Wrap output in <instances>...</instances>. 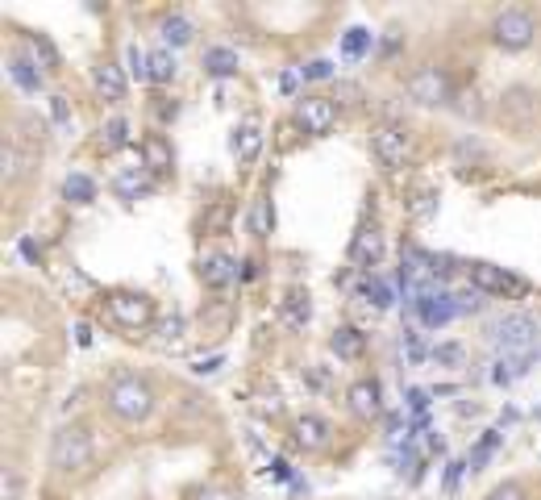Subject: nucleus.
Instances as JSON below:
<instances>
[{
    "label": "nucleus",
    "mask_w": 541,
    "mask_h": 500,
    "mask_svg": "<svg viewBox=\"0 0 541 500\" xmlns=\"http://www.w3.org/2000/svg\"><path fill=\"white\" fill-rule=\"evenodd\" d=\"M105 401L121 421H146L150 409H155V396H150V388H146L138 376H117L113 384H108Z\"/></svg>",
    "instance_id": "1"
},
{
    "label": "nucleus",
    "mask_w": 541,
    "mask_h": 500,
    "mask_svg": "<svg viewBox=\"0 0 541 500\" xmlns=\"http://www.w3.org/2000/svg\"><path fill=\"white\" fill-rule=\"evenodd\" d=\"M50 463L59 467V471H80V467L92 463V438H88V429L63 426L55 434V446H50Z\"/></svg>",
    "instance_id": "2"
},
{
    "label": "nucleus",
    "mask_w": 541,
    "mask_h": 500,
    "mask_svg": "<svg viewBox=\"0 0 541 500\" xmlns=\"http://www.w3.org/2000/svg\"><path fill=\"white\" fill-rule=\"evenodd\" d=\"M492 34L504 50H525L533 42V34H537V25H533V17L525 9H504L500 17H495Z\"/></svg>",
    "instance_id": "3"
},
{
    "label": "nucleus",
    "mask_w": 541,
    "mask_h": 500,
    "mask_svg": "<svg viewBox=\"0 0 541 500\" xmlns=\"http://www.w3.org/2000/svg\"><path fill=\"white\" fill-rule=\"evenodd\" d=\"M108 313H113V321L125 326V330H146L150 318H155L150 301L138 296V292H113V296H108Z\"/></svg>",
    "instance_id": "4"
},
{
    "label": "nucleus",
    "mask_w": 541,
    "mask_h": 500,
    "mask_svg": "<svg viewBox=\"0 0 541 500\" xmlns=\"http://www.w3.org/2000/svg\"><path fill=\"white\" fill-rule=\"evenodd\" d=\"M409 97L417 105H445L450 100V75L442 67H421L409 75Z\"/></svg>",
    "instance_id": "5"
},
{
    "label": "nucleus",
    "mask_w": 541,
    "mask_h": 500,
    "mask_svg": "<svg viewBox=\"0 0 541 500\" xmlns=\"http://www.w3.org/2000/svg\"><path fill=\"white\" fill-rule=\"evenodd\" d=\"M371 150L387 171H396V167H404V159H409V138H404V130H396V125H375Z\"/></svg>",
    "instance_id": "6"
},
{
    "label": "nucleus",
    "mask_w": 541,
    "mask_h": 500,
    "mask_svg": "<svg viewBox=\"0 0 541 500\" xmlns=\"http://www.w3.org/2000/svg\"><path fill=\"white\" fill-rule=\"evenodd\" d=\"M296 122L304 125V134L325 138L329 130H334V122H337L334 100H325V97H300V100H296Z\"/></svg>",
    "instance_id": "7"
},
{
    "label": "nucleus",
    "mask_w": 541,
    "mask_h": 500,
    "mask_svg": "<svg viewBox=\"0 0 541 500\" xmlns=\"http://www.w3.org/2000/svg\"><path fill=\"white\" fill-rule=\"evenodd\" d=\"M470 284H475L479 292H492V296H520L525 292V280L508 275V271L495 267V263H470Z\"/></svg>",
    "instance_id": "8"
},
{
    "label": "nucleus",
    "mask_w": 541,
    "mask_h": 500,
    "mask_svg": "<svg viewBox=\"0 0 541 500\" xmlns=\"http://www.w3.org/2000/svg\"><path fill=\"white\" fill-rule=\"evenodd\" d=\"M417 313H421L425 326H445V321L458 313L454 292H437V288H429V292L417 296Z\"/></svg>",
    "instance_id": "9"
},
{
    "label": "nucleus",
    "mask_w": 541,
    "mask_h": 500,
    "mask_svg": "<svg viewBox=\"0 0 541 500\" xmlns=\"http://www.w3.org/2000/svg\"><path fill=\"white\" fill-rule=\"evenodd\" d=\"M350 258L362 263V267H375V263L384 258V233L375 230V225L359 230V233H354V242H350Z\"/></svg>",
    "instance_id": "10"
},
{
    "label": "nucleus",
    "mask_w": 541,
    "mask_h": 500,
    "mask_svg": "<svg viewBox=\"0 0 541 500\" xmlns=\"http://www.w3.org/2000/svg\"><path fill=\"white\" fill-rule=\"evenodd\" d=\"M346 401L359 417H379L384 413V404H379V384H375V379H359V384L346 392Z\"/></svg>",
    "instance_id": "11"
},
{
    "label": "nucleus",
    "mask_w": 541,
    "mask_h": 500,
    "mask_svg": "<svg viewBox=\"0 0 541 500\" xmlns=\"http://www.w3.org/2000/svg\"><path fill=\"white\" fill-rule=\"evenodd\" d=\"M233 275H238V267H233V258L229 255H205L200 258V280H205L208 288H229Z\"/></svg>",
    "instance_id": "12"
},
{
    "label": "nucleus",
    "mask_w": 541,
    "mask_h": 500,
    "mask_svg": "<svg viewBox=\"0 0 541 500\" xmlns=\"http://www.w3.org/2000/svg\"><path fill=\"white\" fill-rule=\"evenodd\" d=\"M329 351H334L337 359H362V351H367V334L354 330V326H342V330H334V338H329Z\"/></svg>",
    "instance_id": "13"
},
{
    "label": "nucleus",
    "mask_w": 541,
    "mask_h": 500,
    "mask_svg": "<svg viewBox=\"0 0 541 500\" xmlns=\"http://www.w3.org/2000/svg\"><path fill=\"white\" fill-rule=\"evenodd\" d=\"M296 442H300L304 451H321L325 442H329V426H325L321 417L304 413L300 421H296Z\"/></svg>",
    "instance_id": "14"
},
{
    "label": "nucleus",
    "mask_w": 541,
    "mask_h": 500,
    "mask_svg": "<svg viewBox=\"0 0 541 500\" xmlns=\"http://www.w3.org/2000/svg\"><path fill=\"white\" fill-rule=\"evenodd\" d=\"M9 75H13V84L21 88V92H30V97L42 88V72H38V63L25 59V55H13V59H9Z\"/></svg>",
    "instance_id": "15"
},
{
    "label": "nucleus",
    "mask_w": 541,
    "mask_h": 500,
    "mask_svg": "<svg viewBox=\"0 0 541 500\" xmlns=\"http://www.w3.org/2000/svg\"><path fill=\"white\" fill-rule=\"evenodd\" d=\"M233 155H238V163L258 159V155H263V130H258V125H241V130H233Z\"/></svg>",
    "instance_id": "16"
},
{
    "label": "nucleus",
    "mask_w": 541,
    "mask_h": 500,
    "mask_svg": "<svg viewBox=\"0 0 541 500\" xmlns=\"http://www.w3.org/2000/svg\"><path fill=\"white\" fill-rule=\"evenodd\" d=\"M92 80H97V92L105 100H125V75H121L117 63H100Z\"/></svg>",
    "instance_id": "17"
},
{
    "label": "nucleus",
    "mask_w": 541,
    "mask_h": 500,
    "mask_svg": "<svg viewBox=\"0 0 541 500\" xmlns=\"http://www.w3.org/2000/svg\"><path fill=\"white\" fill-rule=\"evenodd\" d=\"M113 188H117L121 200H138V196L150 192V175H146V167H125L117 180H113Z\"/></svg>",
    "instance_id": "18"
},
{
    "label": "nucleus",
    "mask_w": 541,
    "mask_h": 500,
    "mask_svg": "<svg viewBox=\"0 0 541 500\" xmlns=\"http://www.w3.org/2000/svg\"><path fill=\"white\" fill-rule=\"evenodd\" d=\"M205 72L213 75V80H229V75H238V50H229V47L205 50Z\"/></svg>",
    "instance_id": "19"
},
{
    "label": "nucleus",
    "mask_w": 541,
    "mask_h": 500,
    "mask_svg": "<svg viewBox=\"0 0 541 500\" xmlns=\"http://www.w3.org/2000/svg\"><path fill=\"white\" fill-rule=\"evenodd\" d=\"M279 318H283V326H288V330H304V326H309V318H313V305H309V296H304V292H292L288 301H283V309H279Z\"/></svg>",
    "instance_id": "20"
},
{
    "label": "nucleus",
    "mask_w": 541,
    "mask_h": 500,
    "mask_svg": "<svg viewBox=\"0 0 541 500\" xmlns=\"http://www.w3.org/2000/svg\"><path fill=\"white\" fill-rule=\"evenodd\" d=\"M142 167L146 171H171V147H167V138H158L150 134L142 142Z\"/></svg>",
    "instance_id": "21"
},
{
    "label": "nucleus",
    "mask_w": 541,
    "mask_h": 500,
    "mask_svg": "<svg viewBox=\"0 0 541 500\" xmlns=\"http://www.w3.org/2000/svg\"><path fill=\"white\" fill-rule=\"evenodd\" d=\"M63 196H67V200H75V205H88V200H97V183H92V175H80V171H72V175L63 180Z\"/></svg>",
    "instance_id": "22"
},
{
    "label": "nucleus",
    "mask_w": 541,
    "mask_h": 500,
    "mask_svg": "<svg viewBox=\"0 0 541 500\" xmlns=\"http://www.w3.org/2000/svg\"><path fill=\"white\" fill-rule=\"evenodd\" d=\"M192 21H188V17H180V13H171L167 21H163V42H167V47H188V42H192Z\"/></svg>",
    "instance_id": "23"
},
{
    "label": "nucleus",
    "mask_w": 541,
    "mask_h": 500,
    "mask_svg": "<svg viewBox=\"0 0 541 500\" xmlns=\"http://www.w3.org/2000/svg\"><path fill=\"white\" fill-rule=\"evenodd\" d=\"M30 55H34V63L42 72H55V67H59V50L50 47L42 34H30Z\"/></svg>",
    "instance_id": "24"
},
{
    "label": "nucleus",
    "mask_w": 541,
    "mask_h": 500,
    "mask_svg": "<svg viewBox=\"0 0 541 500\" xmlns=\"http://www.w3.org/2000/svg\"><path fill=\"white\" fill-rule=\"evenodd\" d=\"M359 296H367L375 309H387V305H392V288H387L384 280H375V275H367V280L359 284Z\"/></svg>",
    "instance_id": "25"
},
{
    "label": "nucleus",
    "mask_w": 541,
    "mask_h": 500,
    "mask_svg": "<svg viewBox=\"0 0 541 500\" xmlns=\"http://www.w3.org/2000/svg\"><path fill=\"white\" fill-rule=\"evenodd\" d=\"M367 47H371V34H367L362 25L346 30V38H342V55H346V59H362V55H367Z\"/></svg>",
    "instance_id": "26"
},
{
    "label": "nucleus",
    "mask_w": 541,
    "mask_h": 500,
    "mask_svg": "<svg viewBox=\"0 0 541 500\" xmlns=\"http://www.w3.org/2000/svg\"><path fill=\"white\" fill-rule=\"evenodd\" d=\"M150 80H155V84H171V80H175V59H171V50H155V55H150Z\"/></svg>",
    "instance_id": "27"
},
{
    "label": "nucleus",
    "mask_w": 541,
    "mask_h": 500,
    "mask_svg": "<svg viewBox=\"0 0 541 500\" xmlns=\"http://www.w3.org/2000/svg\"><path fill=\"white\" fill-rule=\"evenodd\" d=\"M495 446H500V434H495V429H487V434H483L479 438V446H475V451H470V459H467V467L470 471H479L483 463H487V459H492V451Z\"/></svg>",
    "instance_id": "28"
},
{
    "label": "nucleus",
    "mask_w": 541,
    "mask_h": 500,
    "mask_svg": "<svg viewBox=\"0 0 541 500\" xmlns=\"http://www.w3.org/2000/svg\"><path fill=\"white\" fill-rule=\"evenodd\" d=\"M125 63H130V75H138V80H150V55H146L138 42H130V47H125Z\"/></svg>",
    "instance_id": "29"
},
{
    "label": "nucleus",
    "mask_w": 541,
    "mask_h": 500,
    "mask_svg": "<svg viewBox=\"0 0 541 500\" xmlns=\"http://www.w3.org/2000/svg\"><path fill=\"white\" fill-rule=\"evenodd\" d=\"M250 230L258 233V238H266V233H271V200H254V208H250Z\"/></svg>",
    "instance_id": "30"
},
{
    "label": "nucleus",
    "mask_w": 541,
    "mask_h": 500,
    "mask_svg": "<svg viewBox=\"0 0 541 500\" xmlns=\"http://www.w3.org/2000/svg\"><path fill=\"white\" fill-rule=\"evenodd\" d=\"M130 142V125L121 122V117H113V122L105 125V150H121Z\"/></svg>",
    "instance_id": "31"
},
{
    "label": "nucleus",
    "mask_w": 541,
    "mask_h": 500,
    "mask_svg": "<svg viewBox=\"0 0 541 500\" xmlns=\"http://www.w3.org/2000/svg\"><path fill=\"white\" fill-rule=\"evenodd\" d=\"M462 359H467V351H462L458 342H445V346H437V351H433V363H437V367H458Z\"/></svg>",
    "instance_id": "32"
},
{
    "label": "nucleus",
    "mask_w": 541,
    "mask_h": 500,
    "mask_svg": "<svg viewBox=\"0 0 541 500\" xmlns=\"http://www.w3.org/2000/svg\"><path fill=\"white\" fill-rule=\"evenodd\" d=\"M479 288H475V284H470V288H462V292H454V305H458V313H475V309H479Z\"/></svg>",
    "instance_id": "33"
},
{
    "label": "nucleus",
    "mask_w": 541,
    "mask_h": 500,
    "mask_svg": "<svg viewBox=\"0 0 541 500\" xmlns=\"http://www.w3.org/2000/svg\"><path fill=\"white\" fill-rule=\"evenodd\" d=\"M437 213V192H421L417 200H412V217H433Z\"/></svg>",
    "instance_id": "34"
},
{
    "label": "nucleus",
    "mask_w": 541,
    "mask_h": 500,
    "mask_svg": "<svg viewBox=\"0 0 541 500\" xmlns=\"http://www.w3.org/2000/svg\"><path fill=\"white\" fill-rule=\"evenodd\" d=\"M300 75H304V80H329V75H334V63H329V59H313L309 67H300Z\"/></svg>",
    "instance_id": "35"
},
{
    "label": "nucleus",
    "mask_w": 541,
    "mask_h": 500,
    "mask_svg": "<svg viewBox=\"0 0 541 500\" xmlns=\"http://www.w3.org/2000/svg\"><path fill=\"white\" fill-rule=\"evenodd\" d=\"M4 500H21V476L17 471H4V488H0Z\"/></svg>",
    "instance_id": "36"
},
{
    "label": "nucleus",
    "mask_w": 541,
    "mask_h": 500,
    "mask_svg": "<svg viewBox=\"0 0 541 500\" xmlns=\"http://www.w3.org/2000/svg\"><path fill=\"white\" fill-rule=\"evenodd\" d=\"M225 367V354H208V359H200V363L192 367L196 376H213V371H221Z\"/></svg>",
    "instance_id": "37"
},
{
    "label": "nucleus",
    "mask_w": 541,
    "mask_h": 500,
    "mask_svg": "<svg viewBox=\"0 0 541 500\" xmlns=\"http://www.w3.org/2000/svg\"><path fill=\"white\" fill-rule=\"evenodd\" d=\"M409 409H412V413H425V409H429V392H425V388H409Z\"/></svg>",
    "instance_id": "38"
},
{
    "label": "nucleus",
    "mask_w": 541,
    "mask_h": 500,
    "mask_svg": "<svg viewBox=\"0 0 541 500\" xmlns=\"http://www.w3.org/2000/svg\"><path fill=\"white\" fill-rule=\"evenodd\" d=\"M487 500H525V492H520L517 484H500V488H492Z\"/></svg>",
    "instance_id": "39"
},
{
    "label": "nucleus",
    "mask_w": 541,
    "mask_h": 500,
    "mask_svg": "<svg viewBox=\"0 0 541 500\" xmlns=\"http://www.w3.org/2000/svg\"><path fill=\"white\" fill-rule=\"evenodd\" d=\"M50 113H55V122H59V125L72 122V109H67V100H63V97H50Z\"/></svg>",
    "instance_id": "40"
},
{
    "label": "nucleus",
    "mask_w": 541,
    "mask_h": 500,
    "mask_svg": "<svg viewBox=\"0 0 541 500\" xmlns=\"http://www.w3.org/2000/svg\"><path fill=\"white\" fill-rule=\"evenodd\" d=\"M296 84H300V72H283V75H279V92H288V97H292Z\"/></svg>",
    "instance_id": "41"
},
{
    "label": "nucleus",
    "mask_w": 541,
    "mask_h": 500,
    "mask_svg": "<svg viewBox=\"0 0 541 500\" xmlns=\"http://www.w3.org/2000/svg\"><path fill=\"white\" fill-rule=\"evenodd\" d=\"M4 180H17V150L4 147Z\"/></svg>",
    "instance_id": "42"
},
{
    "label": "nucleus",
    "mask_w": 541,
    "mask_h": 500,
    "mask_svg": "<svg viewBox=\"0 0 541 500\" xmlns=\"http://www.w3.org/2000/svg\"><path fill=\"white\" fill-rule=\"evenodd\" d=\"M462 467H467V463H450V471H445V492L458 488V476H462Z\"/></svg>",
    "instance_id": "43"
},
{
    "label": "nucleus",
    "mask_w": 541,
    "mask_h": 500,
    "mask_svg": "<svg viewBox=\"0 0 541 500\" xmlns=\"http://www.w3.org/2000/svg\"><path fill=\"white\" fill-rule=\"evenodd\" d=\"M337 97L346 100V105H354V100H359L362 92H359V88H354V84H337Z\"/></svg>",
    "instance_id": "44"
},
{
    "label": "nucleus",
    "mask_w": 541,
    "mask_h": 500,
    "mask_svg": "<svg viewBox=\"0 0 541 500\" xmlns=\"http://www.w3.org/2000/svg\"><path fill=\"white\" fill-rule=\"evenodd\" d=\"M75 342H80V346H92V330H88L84 321H80V326H75Z\"/></svg>",
    "instance_id": "45"
},
{
    "label": "nucleus",
    "mask_w": 541,
    "mask_h": 500,
    "mask_svg": "<svg viewBox=\"0 0 541 500\" xmlns=\"http://www.w3.org/2000/svg\"><path fill=\"white\" fill-rule=\"evenodd\" d=\"M271 467H275V479H288V476H292V467L283 463V459H275V463H271Z\"/></svg>",
    "instance_id": "46"
},
{
    "label": "nucleus",
    "mask_w": 541,
    "mask_h": 500,
    "mask_svg": "<svg viewBox=\"0 0 541 500\" xmlns=\"http://www.w3.org/2000/svg\"><path fill=\"white\" fill-rule=\"evenodd\" d=\"M200 500H233V496H229V492H221V488H213V492H205Z\"/></svg>",
    "instance_id": "47"
}]
</instances>
